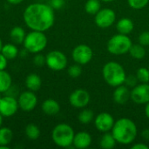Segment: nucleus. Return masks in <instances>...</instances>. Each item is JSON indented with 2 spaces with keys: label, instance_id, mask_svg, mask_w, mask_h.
<instances>
[{
  "label": "nucleus",
  "instance_id": "5701e85b",
  "mask_svg": "<svg viewBox=\"0 0 149 149\" xmlns=\"http://www.w3.org/2000/svg\"><path fill=\"white\" fill-rule=\"evenodd\" d=\"M12 79L9 72L5 70L0 71V93L7 92L11 86Z\"/></svg>",
  "mask_w": 149,
  "mask_h": 149
},
{
  "label": "nucleus",
  "instance_id": "9d476101",
  "mask_svg": "<svg viewBox=\"0 0 149 149\" xmlns=\"http://www.w3.org/2000/svg\"><path fill=\"white\" fill-rule=\"evenodd\" d=\"M131 100L139 105L149 102V84L141 83L133 87L131 91Z\"/></svg>",
  "mask_w": 149,
  "mask_h": 149
},
{
  "label": "nucleus",
  "instance_id": "ea45409f",
  "mask_svg": "<svg viewBox=\"0 0 149 149\" xmlns=\"http://www.w3.org/2000/svg\"><path fill=\"white\" fill-rule=\"evenodd\" d=\"M145 114H146V116L149 119V102H148L146 104V107H145Z\"/></svg>",
  "mask_w": 149,
  "mask_h": 149
},
{
  "label": "nucleus",
  "instance_id": "7c9ffc66",
  "mask_svg": "<svg viewBox=\"0 0 149 149\" xmlns=\"http://www.w3.org/2000/svg\"><path fill=\"white\" fill-rule=\"evenodd\" d=\"M148 2L149 0H127L129 6L134 10H141L146 7Z\"/></svg>",
  "mask_w": 149,
  "mask_h": 149
},
{
  "label": "nucleus",
  "instance_id": "2eb2a0df",
  "mask_svg": "<svg viewBox=\"0 0 149 149\" xmlns=\"http://www.w3.org/2000/svg\"><path fill=\"white\" fill-rule=\"evenodd\" d=\"M113 101L119 105L126 104L129 99H131V91L127 86L120 85L115 87V90L113 93Z\"/></svg>",
  "mask_w": 149,
  "mask_h": 149
},
{
  "label": "nucleus",
  "instance_id": "bb28decb",
  "mask_svg": "<svg viewBox=\"0 0 149 149\" xmlns=\"http://www.w3.org/2000/svg\"><path fill=\"white\" fill-rule=\"evenodd\" d=\"M100 0H87L85 4V10L91 15H95L100 10Z\"/></svg>",
  "mask_w": 149,
  "mask_h": 149
},
{
  "label": "nucleus",
  "instance_id": "f257e3e1",
  "mask_svg": "<svg viewBox=\"0 0 149 149\" xmlns=\"http://www.w3.org/2000/svg\"><path fill=\"white\" fill-rule=\"evenodd\" d=\"M23 18L26 26L31 30L45 32L55 22L54 9L45 3H32L25 8Z\"/></svg>",
  "mask_w": 149,
  "mask_h": 149
},
{
  "label": "nucleus",
  "instance_id": "58836bf2",
  "mask_svg": "<svg viewBox=\"0 0 149 149\" xmlns=\"http://www.w3.org/2000/svg\"><path fill=\"white\" fill-rule=\"evenodd\" d=\"M11 4H19L21 3L24 0H7Z\"/></svg>",
  "mask_w": 149,
  "mask_h": 149
},
{
  "label": "nucleus",
  "instance_id": "37998d69",
  "mask_svg": "<svg viewBox=\"0 0 149 149\" xmlns=\"http://www.w3.org/2000/svg\"><path fill=\"white\" fill-rule=\"evenodd\" d=\"M100 1H103V2H107V3H109V2H113L114 0H100Z\"/></svg>",
  "mask_w": 149,
  "mask_h": 149
},
{
  "label": "nucleus",
  "instance_id": "c85d7f7f",
  "mask_svg": "<svg viewBox=\"0 0 149 149\" xmlns=\"http://www.w3.org/2000/svg\"><path fill=\"white\" fill-rule=\"evenodd\" d=\"M136 77L138 81L141 83H148L149 82V70L146 67H141L136 72Z\"/></svg>",
  "mask_w": 149,
  "mask_h": 149
},
{
  "label": "nucleus",
  "instance_id": "e433bc0d",
  "mask_svg": "<svg viewBox=\"0 0 149 149\" xmlns=\"http://www.w3.org/2000/svg\"><path fill=\"white\" fill-rule=\"evenodd\" d=\"M149 147L148 145L144 144V143H136L134 144L133 147H132V149H148Z\"/></svg>",
  "mask_w": 149,
  "mask_h": 149
},
{
  "label": "nucleus",
  "instance_id": "aec40b11",
  "mask_svg": "<svg viewBox=\"0 0 149 149\" xmlns=\"http://www.w3.org/2000/svg\"><path fill=\"white\" fill-rule=\"evenodd\" d=\"M25 36H26V34H25L24 30L20 26L13 27L10 32V38L11 41L13 42V44H15V45L22 44L24 40Z\"/></svg>",
  "mask_w": 149,
  "mask_h": 149
},
{
  "label": "nucleus",
  "instance_id": "6ab92c4d",
  "mask_svg": "<svg viewBox=\"0 0 149 149\" xmlns=\"http://www.w3.org/2000/svg\"><path fill=\"white\" fill-rule=\"evenodd\" d=\"M41 85H42L41 78L36 73H31L25 79V86L30 91L32 92L38 91L41 87Z\"/></svg>",
  "mask_w": 149,
  "mask_h": 149
},
{
  "label": "nucleus",
  "instance_id": "9b49d317",
  "mask_svg": "<svg viewBox=\"0 0 149 149\" xmlns=\"http://www.w3.org/2000/svg\"><path fill=\"white\" fill-rule=\"evenodd\" d=\"M90 94L84 89H77L73 91L69 96V102L71 106L75 108H84L90 102Z\"/></svg>",
  "mask_w": 149,
  "mask_h": 149
},
{
  "label": "nucleus",
  "instance_id": "a878e982",
  "mask_svg": "<svg viewBox=\"0 0 149 149\" xmlns=\"http://www.w3.org/2000/svg\"><path fill=\"white\" fill-rule=\"evenodd\" d=\"M24 133H25V135L30 140H32V141H35V140L38 139L39 136H40V129L35 124L27 125L25 129H24Z\"/></svg>",
  "mask_w": 149,
  "mask_h": 149
},
{
  "label": "nucleus",
  "instance_id": "6e6552de",
  "mask_svg": "<svg viewBox=\"0 0 149 149\" xmlns=\"http://www.w3.org/2000/svg\"><path fill=\"white\" fill-rule=\"evenodd\" d=\"M116 19V14L114 10L110 8L100 9L94 17V21L97 26L100 28H108L112 26Z\"/></svg>",
  "mask_w": 149,
  "mask_h": 149
},
{
  "label": "nucleus",
  "instance_id": "a19ab883",
  "mask_svg": "<svg viewBox=\"0 0 149 149\" xmlns=\"http://www.w3.org/2000/svg\"><path fill=\"white\" fill-rule=\"evenodd\" d=\"M0 149H10L9 146H0Z\"/></svg>",
  "mask_w": 149,
  "mask_h": 149
},
{
  "label": "nucleus",
  "instance_id": "473e14b6",
  "mask_svg": "<svg viewBox=\"0 0 149 149\" xmlns=\"http://www.w3.org/2000/svg\"><path fill=\"white\" fill-rule=\"evenodd\" d=\"M139 44L141 45L149 46V31H143L139 36Z\"/></svg>",
  "mask_w": 149,
  "mask_h": 149
},
{
  "label": "nucleus",
  "instance_id": "a18cd8bd",
  "mask_svg": "<svg viewBox=\"0 0 149 149\" xmlns=\"http://www.w3.org/2000/svg\"><path fill=\"white\" fill-rule=\"evenodd\" d=\"M2 99V96H1V93H0V100Z\"/></svg>",
  "mask_w": 149,
  "mask_h": 149
},
{
  "label": "nucleus",
  "instance_id": "f3484780",
  "mask_svg": "<svg viewBox=\"0 0 149 149\" xmlns=\"http://www.w3.org/2000/svg\"><path fill=\"white\" fill-rule=\"evenodd\" d=\"M42 111L48 116H54L60 111V106L53 99H47L42 104Z\"/></svg>",
  "mask_w": 149,
  "mask_h": 149
},
{
  "label": "nucleus",
  "instance_id": "f03ea898",
  "mask_svg": "<svg viewBox=\"0 0 149 149\" xmlns=\"http://www.w3.org/2000/svg\"><path fill=\"white\" fill-rule=\"evenodd\" d=\"M111 131L117 143L121 145L133 143L138 134L137 126L128 118H121L116 120Z\"/></svg>",
  "mask_w": 149,
  "mask_h": 149
},
{
  "label": "nucleus",
  "instance_id": "423d86ee",
  "mask_svg": "<svg viewBox=\"0 0 149 149\" xmlns=\"http://www.w3.org/2000/svg\"><path fill=\"white\" fill-rule=\"evenodd\" d=\"M132 40L125 34H116L113 36L107 42V51L113 55H124L129 52L132 46Z\"/></svg>",
  "mask_w": 149,
  "mask_h": 149
},
{
  "label": "nucleus",
  "instance_id": "c756f323",
  "mask_svg": "<svg viewBox=\"0 0 149 149\" xmlns=\"http://www.w3.org/2000/svg\"><path fill=\"white\" fill-rule=\"evenodd\" d=\"M67 72H68V75L71 77V78H78L81 75V72H82V69H81V66L79 64H75V65H71L68 70H67Z\"/></svg>",
  "mask_w": 149,
  "mask_h": 149
},
{
  "label": "nucleus",
  "instance_id": "1a4fd4ad",
  "mask_svg": "<svg viewBox=\"0 0 149 149\" xmlns=\"http://www.w3.org/2000/svg\"><path fill=\"white\" fill-rule=\"evenodd\" d=\"M93 56V50L90 46L86 45H77L72 52V59L79 65H86L88 64Z\"/></svg>",
  "mask_w": 149,
  "mask_h": 149
},
{
  "label": "nucleus",
  "instance_id": "20e7f679",
  "mask_svg": "<svg viewBox=\"0 0 149 149\" xmlns=\"http://www.w3.org/2000/svg\"><path fill=\"white\" fill-rule=\"evenodd\" d=\"M74 135L72 127L65 123L57 125L52 132V141L60 148H68L72 145Z\"/></svg>",
  "mask_w": 149,
  "mask_h": 149
},
{
  "label": "nucleus",
  "instance_id": "39448f33",
  "mask_svg": "<svg viewBox=\"0 0 149 149\" xmlns=\"http://www.w3.org/2000/svg\"><path fill=\"white\" fill-rule=\"evenodd\" d=\"M24 49L31 53L41 52L47 45V38L44 31H32L26 34L23 42Z\"/></svg>",
  "mask_w": 149,
  "mask_h": 149
},
{
  "label": "nucleus",
  "instance_id": "c03bdc74",
  "mask_svg": "<svg viewBox=\"0 0 149 149\" xmlns=\"http://www.w3.org/2000/svg\"><path fill=\"white\" fill-rule=\"evenodd\" d=\"M2 46H3V43H2V40H1V38H0V52H1Z\"/></svg>",
  "mask_w": 149,
  "mask_h": 149
},
{
  "label": "nucleus",
  "instance_id": "a211bd4d",
  "mask_svg": "<svg viewBox=\"0 0 149 149\" xmlns=\"http://www.w3.org/2000/svg\"><path fill=\"white\" fill-rule=\"evenodd\" d=\"M134 28V22L130 18H127V17L120 19L116 24V29L118 32L121 34L128 35L133 31Z\"/></svg>",
  "mask_w": 149,
  "mask_h": 149
},
{
  "label": "nucleus",
  "instance_id": "4468645a",
  "mask_svg": "<svg viewBox=\"0 0 149 149\" xmlns=\"http://www.w3.org/2000/svg\"><path fill=\"white\" fill-rule=\"evenodd\" d=\"M114 122L115 121L112 114H110L109 113H106V112L99 113L95 117V120H94L95 127L97 128V130L102 133L111 131L114 125Z\"/></svg>",
  "mask_w": 149,
  "mask_h": 149
},
{
  "label": "nucleus",
  "instance_id": "c9c22d12",
  "mask_svg": "<svg viewBox=\"0 0 149 149\" xmlns=\"http://www.w3.org/2000/svg\"><path fill=\"white\" fill-rule=\"evenodd\" d=\"M7 63L8 59L0 52V71L5 70V68L7 67Z\"/></svg>",
  "mask_w": 149,
  "mask_h": 149
},
{
  "label": "nucleus",
  "instance_id": "f704fd0d",
  "mask_svg": "<svg viewBox=\"0 0 149 149\" xmlns=\"http://www.w3.org/2000/svg\"><path fill=\"white\" fill-rule=\"evenodd\" d=\"M65 4L64 0H51V6L54 10H59L61 9Z\"/></svg>",
  "mask_w": 149,
  "mask_h": 149
},
{
  "label": "nucleus",
  "instance_id": "72a5a7b5",
  "mask_svg": "<svg viewBox=\"0 0 149 149\" xmlns=\"http://www.w3.org/2000/svg\"><path fill=\"white\" fill-rule=\"evenodd\" d=\"M138 82V79L136 76H133V75H129L126 77L125 79V84L127 87H134L137 85Z\"/></svg>",
  "mask_w": 149,
  "mask_h": 149
},
{
  "label": "nucleus",
  "instance_id": "ddd939ff",
  "mask_svg": "<svg viewBox=\"0 0 149 149\" xmlns=\"http://www.w3.org/2000/svg\"><path fill=\"white\" fill-rule=\"evenodd\" d=\"M18 107L24 112H30L32 111L37 104H38V98L34 92L32 91H25L23 92L17 100Z\"/></svg>",
  "mask_w": 149,
  "mask_h": 149
},
{
  "label": "nucleus",
  "instance_id": "79ce46f5",
  "mask_svg": "<svg viewBox=\"0 0 149 149\" xmlns=\"http://www.w3.org/2000/svg\"><path fill=\"white\" fill-rule=\"evenodd\" d=\"M2 124H3V115L0 113V127L2 126Z\"/></svg>",
  "mask_w": 149,
  "mask_h": 149
},
{
  "label": "nucleus",
  "instance_id": "393cba45",
  "mask_svg": "<svg viewBox=\"0 0 149 149\" xmlns=\"http://www.w3.org/2000/svg\"><path fill=\"white\" fill-rule=\"evenodd\" d=\"M129 53L135 59H142L146 56V50L141 44L132 45L129 50Z\"/></svg>",
  "mask_w": 149,
  "mask_h": 149
},
{
  "label": "nucleus",
  "instance_id": "4c0bfd02",
  "mask_svg": "<svg viewBox=\"0 0 149 149\" xmlns=\"http://www.w3.org/2000/svg\"><path fill=\"white\" fill-rule=\"evenodd\" d=\"M141 136L145 139V140H147V141H148L149 140V129H145V130H143L142 131V133H141Z\"/></svg>",
  "mask_w": 149,
  "mask_h": 149
},
{
  "label": "nucleus",
  "instance_id": "49530a36",
  "mask_svg": "<svg viewBox=\"0 0 149 149\" xmlns=\"http://www.w3.org/2000/svg\"><path fill=\"white\" fill-rule=\"evenodd\" d=\"M148 70H149V65H148Z\"/></svg>",
  "mask_w": 149,
  "mask_h": 149
},
{
  "label": "nucleus",
  "instance_id": "7ed1b4c3",
  "mask_svg": "<svg viewBox=\"0 0 149 149\" xmlns=\"http://www.w3.org/2000/svg\"><path fill=\"white\" fill-rule=\"evenodd\" d=\"M102 75L106 83L113 87L123 85L127 77L123 66L114 61L107 62L103 66Z\"/></svg>",
  "mask_w": 149,
  "mask_h": 149
},
{
  "label": "nucleus",
  "instance_id": "cd10ccee",
  "mask_svg": "<svg viewBox=\"0 0 149 149\" xmlns=\"http://www.w3.org/2000/svg\"><path fill=\"white\" fill-rule=\"evenodd\" d=\"M93 117H94V113H93V112L92 110L84 109L79 113L78 120L81 124L86 125V124H89V123H91L93 121Z\"/></svg>",
  "mask_w": 149,
  "mask_h": 149
},
{
  "label": "nucleus",
  "instance_id": "f8f14e48",
  "mask_svg": "<svg viewBox=\"0 0 149 149\" xmlns=\"http://www.w3.org/2000/svg\"><path fill=\"white\" fill-rule=\"evenodd\" d=\"M17 100L11 96L2 97L0 100V113L3 117H11L13 116L18 109Z\"/></svg>",
  "mask_w": 149,
  "mask_h": 149
},
{
  "label": "nucleus",
  "instance_id": "412c9836",
  "mask_svg": "<svg viewBox=\"0 0 149 149\" xmlns=\"http://www.w3.org/2000/svg\"><path fill=\"white\" fill-rule=\"evenodd\" d=\"M8 60H11L17 58L18 55V49L15 45V44H6L2 46L1 52H0Z\"/></svg>",
  "mask_w": 149,
  "mask_h": 149
},
{
  "label": "nucleus",
  "instance_id": "4be33fe9",
  "mask_svg": "<svg viewBox=\"0 0 149 149\" xmlns=\"http://www.w3.org/2000/svg\"><path fill=\"white\" fill-rule=\"evenodd\" d=\"M116 140L114 139L112 133L106 132L102 135L100 141V146L103 149H112L116 146Z\"/></svg>",
  "mask_w": 149,
  "mask_h": 149
},
{
  "label": "nucleus",
  "instance_id": "dca6fc26",
  "mask_svg": "<svg viewBox=\"0 0 149 149\" xmlns=\"http://www.w3.org/2000/svg\"><path fill=\"white\" fill-rule=\"evenodd\" d=\"M92 144V136L87 132H79L75 134L72 145L75 148L86 149Z\"/></svg>",
  "mask_w": 149,
  "mask_h": 149
},
{
  "label": "nucleus",
  "instance_id": "2f4dec72",
  "mask_svg": "<svg viewBox=\"0 0 149 149\" xmlns=\"http://www.w3.org/2000/svg\"><path fill=\"white\" fill-rule=\"evenodd\" d=\"M33 63L35 64V65L41 67L45 65H46V59L45 57L42 54H40V52L36 53V55L33 58Z\"/></svg>",
  "mask_w": 149,
  "mask_h": 149
},
{
  "label": "nucleus",
  "instance_id": "b1692460",
  "mask_svg": "<svg viewBox=\"0 0 149 149\" xmlns=\"http://www.w3.org/2000/svg\"><path fill=\"white\" fill-rule=\"evenodd\" d=\"M13 139V132L9 127H0V146H9Z\"/></svg>",
  "mask_w": 149,
  "mask_h": 149
},
{
  "label": "nucleus",
  "instance_id": "0eeeda50",
  "mask_svg": "<svg viewBox=\"0 0 149 149\" xmlns=\"http://www.w3.org/2000/svg\"><path fill=\"white\" fill-rule=\"evenodd\" d=\"M46 65L53 71H62L67 65V58L60 51H52L46 56Z\"/></svg>",
  "mask_w": 149,
  "mask_h": 149
}]
</instances>
